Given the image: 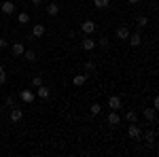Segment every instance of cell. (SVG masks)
<instances>
[{
	"instance_id": "cell-31",
	"label": "cell",
	"mask_w": 159,
	"mask_h": 157,
	"mask_svg": "<svg viewBox=\"0 0 159 157\" xmlns=\"http://www.w3.org/2000/svg\"><path fill=\"white\" fill-rule=\"evenodd\" d=\"M153 109H155V110L159 109V98H153Z\"/></svg>"
},
{
	"instance_id": "cell-22",
	"label": "cell",
	"mask_w": 159,
	"mask_h": 157,
	"mask_svg": "<svg viewBox=\"0 0 159 157\" xmlns=\"http://www.w3.org/2000/svg\"><path fill=\"white\" fill-rule=\"evenodd\" d=\"M93 4H96V9H106L110 4V0H93Z\"/></svg>"
},
{
	"instance_id": "cell-32",
	"label": "cell",
	"mask_w": 159,
	"mask_h": 157,
	"mask_svg": "<svg viewBox=\"0 0 159 157\" xmlns=\"http://www.w3.org/2000/svg\"><path fill=\"white\" fill-rule=\"evenodd\" d=\"M140 0H127V4H138Z\"/></svg>"
},
{
	"instance_id": "cell-2",
	"label": "cell",
	"mask_w": 159,
	"mask_h": 157,
	"mask_svg": "<svg viewBox=\"0 0 159 157\" xmlns=\"http://www.w3.org/2000/svg\"><path fill=\"white\" fill-rule=\"evenodd\" d=\"M19 100H21V102H25V104H32V102L36 100V94H34L32 89H24V91L19 94Z\"/></svg>"
},
{
	"instance_id": "cell-15",
	"label": "cell",
	"mask_w": 159,
	"mask_h": 157,
	"mask_svg": "<svg viewBox=\"0 0 159 157\" xmlns=\"http://www.w3.org/2000/svg\"><path fill=\"white\" fill-rule=\"evenodd\" d=\"M142 117H144L147 123H153L155 121V109H144L142 110Z\"/></svg>"
},
{
	"instance_id": "cell-11",
	"label": "cell",
	"mask_w": 159,
	"mask_h": 157,
	"mask_svg": "<svg viewBox=\"0 0 159 157\" xmlns=\"http://www.w3.org/2000/svg\"><path fill=\"white\" fill-rule=\"evenodd\" d=\"M45 11H47V15H51V17H55V15L60 13V4H57V2H49V4L45 7Z\"/></svg>"
},
{
	"instance_id": "cell-33",
	"label": "cell",
	"mask_w": 159,
	"mask_h": 157,
	"mask_svg": "<svg viewBox=\"0 0 159 157\" xmlns=\"http://www.w3.org/2000/svg\"><path fill=\"white\" fill-rule=\"evenodd\" d=\"M0 123H2V117H0Z\"/></svg>"
},
{
	"instance_id": "cell-17",
	"label": "cell",
	"mask_w": 159,
	"mask_h": 157,
	"mask_svg": "<svg viewBox=\"0 0 159 157\" xmlns=\"http://www.w3.org/2000/svg\"><path fill=\"white\" fill-rule=\"evenodd\" d=\"M72 83L76 85V87H83V85L87 83V74H76V76L72 79Z\"/></svg>"
},
{
	"instance_id": "cell-14",
	"label": "cell",
	"mask_w": 159,
	"mask_h": 157,
	"mask_svg": "<svg viewBox=\"0 0 159 157\" xmlns=\"http://www.w3.org/2000/svg\"><path fill=\"white\" fill-rule=\"evenodd\" d=\"M96 72H98V66H96V62L87 60V62H85V74L89 76V74H96Z\"/></svg>"
},
{
	"instance_id": "cell-18",
	"label": "cell",
	"mask_w": 159,
	"mask_h": 157,
	"mask_svg": "<svg viewBox=\"0 0 159 157\" xmlns=\"http://www.w3.org/2000/svg\"><path fill=\"white\" fill-rule=\"evenodd\" d=\"M125 121H127V123H136V121H138V113L129 109L127 113H125Z\"/></svg>"
},
{
	"instance_id": "cell-6",
	"label": "cell",
	"mask_w": 159,
	"mask_h": 157,
	"mask_svg": "<svg viewBox=\"0 0 159 157\" xmlns=\"http://www.w3.org/2000/svg\"><path fill=\"white\" fill-rule=\"evenodd\" d=\"M21 117H24V110L17 109V106H13L11 113H9V119H11L13 123H17V121H21Z\"/></svg>"
},
{
	"instance_id": "cell-25",
	"label": "cell",
	"mask_w": 159,
	"mask_h": 157,
	"mask_svg": "<svg viewBox=\"0 0 159 157\" xmlns=\"http://www.w3.org/2000/svg\"><path fill=\"white\" fill-rule=\"evenodd\" d=\"M96 45H100L102 49H108V45H110V43H108V38H106V36H102V38L98 40V43H96Z\"/></svg>"
},
{
	"instance_id": "cell-8",
	"label": "cell",
	"mask_w": 159,
	"mask_h": 157,
	"mask_svg": "<svg viewBox=\"0 0 159 157\" xmlns=\"http://www.w3.org/2000/svg\"><path fill=\"white\" fill-rule=\"evenodd\" d=\"M106 121H108L112 127H117V125L121 123V117H119V113H117V110H110V113H108V117H106Z\"/></svg>"
},
{
	"instance_id": "cell-27",
	"label": "cell",
	"mask_w": 159,
	"mask_h": 157,
	"mask_svg": "<svg viewBox=\"0 0 159 157\" xmlns=\"http://www.w3.org/2000/svg\"><path fill=\"white\" fill-rule=\"evenodd\" d=\"M4 83H7V70L0 66V85H4Z\"/></svg>"
},
{
	"instance_id": "cell-9",
	"label": "cell",
	"mask_w": 159,
	"mask_h": 157,
	"mask_svg": "<svg viewBox=\"0 0 159 157\" xmlns=\"http://www.w3.org/2000/svg\"><path fill=\"white\" fill-rule=\"evenodd\" d=\"M108 109L110 110H119L121 109V98L119 96H110L108 98Z\"/></svg>"
},
{
	"instance_id": "cell-20",
	"label": "cell",
	"mask_w": 159,
	"mask_h": 157,
	"mask_svg": "<svg viewBox=\"0 0 159 157\" xmlns=\"http://www.w3.org/2000/svg\"><path fill=\"white\" fill-rule=\"evenodd\" d=\"M142 138H144L147 145H155V132H144V134H142Z\"/></svg>"
},
{
	"instance_id": "cell-21",
	"label": "cell",
	"mask_w": 159,
	"mask_h": 157,
	"mask_svg": "<svg viewBox=\"0 0 159 157\" xmlns=\"http://www.w3.org/2000/svg\"><path fill=\"white\" fill-rule=\"evenodd\" d=\"M24 58L28 62H36V51H32V49H25L24 51Z\"/></svg>"
},
{
	"instance_id": "cell-16",
	"label": "cell",
	"mask_w": 159,
	"mask_h": 157,
	"mask_svg": "<svg viewBox=\"0 0 159 157\" xmlns=\"http://www.w3.org/2000/svg\"><path fill=\"white\" fill-rule=\"evenodd\" d=\"M127 36H129V28H125V25L117 28V38H121V40H127Z\"/></svg>"
},
{
	"instance_id": "cell-19",
	"label": "cell",
	"mask_w": 159,
	"mask_h": 157,
	"mask_svg": "<svg viewBox=\"0 0 159 157\" xmlns=\"http://www.w3.org/2000/svg\"><path fill=\"white\" fill-rule=\"evenodd\" d=\"M136 25H138L140 30H144V28L148 25V17H147V15H140V17L136 19Z\"/></svg>"
},
{
	"instance_id": "cell-7",
	"label": "cell",
	"mask_w": 159,
	"mask_h": 157,
	"mask_svg": "<svg viewBox=\"0 0 159 157\" xmlns=\"http://www.w3.org/2000/svg\"><path fill=\"white\" fill-rule=\"evenodd\" d=\"M0 11L4 13V15H13V13H15V4H13L11 0H4V2L0 4Z\"/></svg>"
},
{
	"instance_id": "cell-10",
	"label": "cell",
	"mask_w": 159,
	"mask_h": 157,
	"mask_svg": "<svg viewBox=\"0 0 159 157\" xmlns=\"http://www.w3.org/2000/svg\"><path fill=\"white\" fill-rule=\"evenodd\" d=\"M81 47L85 49V51H93V49H96V40L87 34V38H83V43H81Z\"/></svg>"
},
{
	"instance_id": "cell-24",
	"label": "cell",
	"mask_w": 159,
	"mask_h": 157,
	"mask_svg": "<svg viewBox=\"0 0 159 157\" xmlns=\"http://www.w3.org/2000/svg\"><path fill=\"white\" fill-rule=\"evenodd\" d=\"M89 110H91V115H100V113H102V106H100L98 102H93V104L89 106Z\"/></svg>"
},
{
	"instance_id": "cell-12",
	"label": "cell",
	"mask_w": 159,
	"mask_h": 157,
	"mask_svg": "<svg viewBox=\"0 0 159 157\" xmlns=\"http://www.w3.org/2000/svg\"><path fill=\"white\" fill-rule=\"evenodd\" d=\"M9 47H11V53H13V55H17V58L24 55V51H25V47L21 45V43H13V45H9Z\"/></svg>"
},
{
	"instance_id": "cell-29",
	"label": "cell",
	"mask_w": 159,
	"mask_h": 157,
	"mask_svg": "<svg viewBox=\"0 0 159 157\" xmlns=\"http://www.w3.org/2000/svg\"><path fill=\"white\" fill-rule=\"evenodd\" d=\"M9 45H11V43H9L7 38H0V49H9Z\"/></svg>"
},
{
	"instance_id": "cell-3",
	"label": "cell",
	"mask_w": 159,
	"mask_h": 157,
	"mask_svg": "<svg viewBox=\"0 0 159 157\" xmlns=\"http://www.w3.org/2000/svg\"><path fill=\"white\" fill-rule=\"evenodd\" d=\"M127 43H129V47H140L142 45V34L140 32H132L127 36Z\"/></svg>"
},
{
	"instance_id": "cell-28",
	"label": "cell",
	"mask_w": 159,
	"mask_h": 157,
	"mask_svg": "<svg viewBox=\"0 0 159 157\" xmlns=\"http://www.w3.org/2000/svg\"><path fill=\"white\" fill-rule=\"evenodd\" d=\"M4 104L13 109V106H15V98H13V96H7V98H4Z\"/></svg>"
},
{
	"instance_id": "cell-30",
	"label": "cell",
	"mask_w": 159,
	"mask_h": 157,
	"mask_svg": "<svg viewBox=\"0 0 159 157\" xmlns=\"http://www.w3.org/2000/svg\"><path fill=\"white\" fill-rule=\"evenodd\" d=\"M43 2H45V0H30L32 7H43Z\"/></svg>"
},
{
	"instance_id": "cell-13",
	"label": "cell",
	"mask_w": 159,
	"mask_h": 157,
	"mask_svg": "<svg viewBox=\"0 0 159 157\" xmlns=\"http://www.w3.org/2000/svg\"><path fill=\"white\" fill-rule=\"evenodd\" d=\"M32 36L34 38H43L45 36V25L43 24H34V28H32Z\"/></svg>"
},
{
	"instance_id": "cell-4",
	"label": "cell",
	"mask_w": 159,
	"mask_h": 157,
	"mask_svg": "<svg viewBox=\"0 0 159 157\" xmlns=\"http://www.w3.org/2000/svg\"><path fill=\"white\" fill-rule=\"evenodd\" d=\"M36 98H40V100H49V96H51V89L47 87V85H40V87H36Z\"/></svg>"
},
{
	"instance_id": "cell-1",
	"label": "cell",
	"mask_w": 159,
	"mask_h": 157,
	"mask_svg": "<svg viewBox=\"0 0 159 157\" xmlns=\"http://www.w3.org/2000/svg\"><path fill=\"white\" fill-rule=\"evenodd\" d=\"M127 136H129L132 140H140V138H142V130H140L136 123H129V127H127Z\"/></svg>"
},
{
	"instance_id": "cell-5",
	"label": "cell",
	"mask_w": 159,
	"mask_h": 157,
	"mask_svg": "<svg viewBox=\"0 0 159 157\" xmlns=\"http://www.w3.org/2000/svg\"><path fill=\"white\" fill-rule=\"evenodd\" d=\"M81 30H83L85 34H93V32H96V21H91V19H85V21L81 24Z\"/></svg>"
},
{
	"instance_id": "cell-23",
	"label": "cell",
	"mask_w": 159,
	"mask_h": 157,
	"mask_svg": "<svg viewBox=\"0 0 159 157\" xmlns=\"http://www.w3.org/2000/svg\"><path fill=\"white\" fill-rule=\"evenodd\" d=\"M17 21H19V24H28V21H30V15H28V13H19V15H17Z\"/></svg>"
},
{
	"instance_id": "cell-26",
	"label": "cell",
	"mask_w": 159,
	"mask_h": 157,
	"mask_svg": "<svg viewBox=\"0 0 159 157\" xmlns=\"http://www.w3.org/2000/svg\"><path fill=\"white\" fill-rule=\"evenodd\" d=\"M40 85H43V76H40V74H36V76L32 79V87H40Z\"/></svg>"
}]
</instances>
